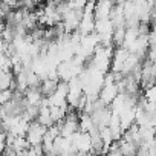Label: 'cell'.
I'll list each match as a JSON object with an SVG mask.
<instances>
[{"instance_id":"obj_6","label":"cell","mask_w":156,"mask_h":156,"mask_svg":"<svg viewBox=\"0 0 156 156\" xmlns=\"http://www.w3.org/2000/svg\"><path fill=\"white\" fill-rule=\"evenodd\" d=\"M58 83H60V80H54V78H44V80H41V84H40L41 94L44 97H51L58 89Z\"/></svg>"},{"instance_id":"obj_11","label":"cell","mask_w":156,"mask_h":156,"mask_svg":"<svg viewBox=\"0 0 156 156\" xmlns=\"http://www.w3.org/2000/svg\"><path fill=\"white\" fill-rule=\"evenodd\" d=\"M38 112H40V106H28V109L22 113V116L26 119V121H34V119H37V116H38Z\"/></svg>"},{"instance_id":"obj_7","label":"cell","mask_w":156,"mask_h":156,"mask_svg":"<svg viewBox=\"0 0 156 156\" xmlns=\"http://www.w3.org/2000/svg\"><path fill=\"white\" fill-rule=\"evenodd\" d=\"M25 97L29 103V106H40L41 100H43V94L40 90V87H29L26 92H25Z\"/></svg>"},{"instance_id":"obj_8","label":"cell","mask_w":156,"mask_h":156,"mask_svg":"<svg viewBox=\"0 0 156 156\" xmlns=\"http://www.w3.org/2000/svg\"><path fill=\"white\" fill-rule=\"evenodd\" d=\"M115 29V25L113 22L109 19H98L97 20V25H95V31L98 34H112Z\"/></svg>"},{"instance_id":"obj_5","label":"cell","mask_w":156,"mask_h":156,"mask_svg":"<svg viewBox=\"0 0 156 156\" xmlns=\"http://www.w3.org/2000/svg\"><path fill=\"white\" fill-rule=\"evenodd\" d=\"M118 95H119V87H118L116 83L104 84L103 89H101V92H100V98H101L107 106H110V104L113 103V100H115Z\"/></svg>"},{"instance_id":"obj_4","label":"cell","mask_w":156,"mask_h":156,"mask_svg":"<svg viewBox=\"0 0 156 156\" xmlns=\"http://www.w3.org/2000/svg\"><path fill=\"white\" fill-rule=\"evenodd\" d=\"M116 5V0H97L95 5V19H109L113 8Z\"/></svg>"},{"instance_id":"obj_2","label":"cell","mask_w":156,"mask_h":156,"mask_svg":"<svg viewBox=\"0 0 156 156\" xmlns=\"http://www.w3.org/2000/svg\"><path fill=\"white\" fill-rule=\"evenodd\" d=\"M46 132H48V127L44 124H41L38 119H34V121L29 122V129H28L26 138L31 142V145H38V144H43Z\"/></svg>"},{"instance_id":"obj_1","label":"cell","mask_w":156,"mask_h":156,"mask_svg":"<svg viewBox=\"0 0 156 156\" xmlns=\"http://www.w3.org/2000/svg\"><path fill=\"white\" fill-rule=\"evenodd\" d=\"M72 144L76 147L78 154H87L92 153V135L89 132H83V130H78L75 132L72 136Z\"/></svg>"},{"instance_id":"obj_12","label":"cell","mask_w":156,"mask_h":156,"mask_svg":"<svg viewBox=\"0 0 156 156\" xmlns=\"http://www.w3.org/2000/svg\"><path fill=\"white\" fill-rule=\"evenodd\" d=\"M12 97H14V90L12 89H3V90H0V103H2V104L11 101Z\"/></svg>"},{"instance_id":"obj_9","label":"cell","mask_w":156,"mask_h":156,"mask_svg":"<svg viewBox=\"0 0 156 156\" xmlns=\"http://www.w3.org/2000/svg\"><path fill=\"white\" fill-rule=\"evenodd\" d=\"M37 119H38L41 124H44L46 127H51L52 124H55V121H54L52 116H51V107H49V106H40V112H38Z\"/></svg>"},{"instance_id":"obj_13","label":"cell","mask_w":156,"mask_h":156,"mask_svg":"<svg viewBox=\"0 0 156 156\" xmlns=\"http://www.w3.org/2000/svg\"><path fill=\"white\" fill-rule=\"evenodd\" d=\"M144 97H145L148 101L156 103V84H153V86H150V87L144 89Z\"/></svg>"},{"instance_id":"obj_10","label":"cell","mask_w":156,"mask_h":156,"mask_svg":"<svg viewBox=\"0 0 156 156\" xmlns=\"http://www.w3.org/2000/svg\"><path fill=\"white\" fill-rule=\"evenodd\" d=\"M126 26H116L113 29V44L116 46H122L124 44V38H126Z\"/></svg>"},{"instance_id":"obj_3","label":"cell","mask_w":156,"mask_h":156,"mask_svg":"<svg viewBox=\"0 0 156 156\" xmlns=\"http://www.w3.org/2000/svg\"><path fill=\"white\" fill-rule=\"evenodd\" d=\"M130 55V49L124 48V46H116L115 52H113V58H112V67L110 70L113 72H122V66L127 60V57Z\"/></svg>"}]
</instances>
